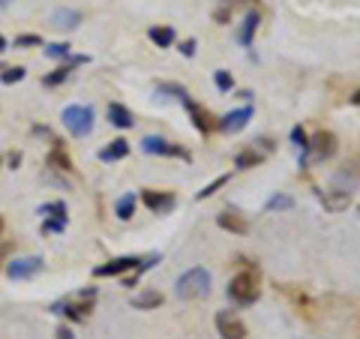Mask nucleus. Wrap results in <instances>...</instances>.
I'll return each instance as SVG.
<instances>
[{
  "instance_id": "21",
  "label": "nucleus",
  "mask_w": 360,
  "mask_h": 339,
  "mask_svg": "<svg viewBox=\"0 0 360 339\" xmlns=\"http://www.w3.org/2000/svg\"><path fill=\"white\" fill-rule=\"evenodd\" d=\"M258 21H262V15L258 13H250L243 21V30H240V45H252V37H255V30H258Z\"/></svg>"
},
{
  "instance_id": "6",
  "label": "nucleus",
  "mask_w": 360,
  "mask_h": 339,
  "mask_svg": "<svg viewBox=\"0 0 360 339\" xmlns=\"http://www.w3.org/2000/svg\"><path fill=\"white\" fill-rule=\"evenodd\" d=\"M217 331L222 339H246V324L234 312H217Z\"/></svg>"
},
{
  "instance_id": "7",
  "label": "nucleus",
  "mask_w": 360,
  "mask_h": 339,
  "mask_svg": "<svg viewBox=\"0 0 360 339\" xmlns=\"http://www.w3.org/2000/svg\"><path fill=\"white\" fill-rule=\"evenodd\" d=\"M141 201L148 205V210L156 213V217H160V213H172L174 205H177L172 192H160V189H144L141 192Z\"/></svg>"
},
{
  "instance_id": "22",
  "label": "nucleus",
  "mask_w": 360,
  "mask_h": 339,
  "mask_svg": "<svg viewBox=\"0 0 360 339\" xmlns=\"http://www.w3.org/2000/svg\"><path fill=\"white\" fill-rule=\"evenodd\" d=\"M115 213H117V219H123V222L135 217V196H132V192H127V196L117 201V205H115Z\"/></svg>"
},
{
  "instance_id": "25",
  "label": "nucleus",
  "mask_w": 360,
  "mask_h": 339,
  "mask_svg": "<svg viewBox=\"0 0 360 339\" xmlns=\"http://www.w3.org/2000/svg\"><path fill=\"white\" fill-rule=\"evenodd\" d=\"M49 162H51V165H60V172H75V168H72V162H70V156H66L60 148H54V151H51Z\"/></svg>"
},
{
  "instance_id": "38",
  "label": "nucleus",
  "mask_w": 360,
  "mask_h": 339,
  "mask_svg": "<svg viewBox=\"0 0 360 339\" xmlns=\"http://www.w3.org/2000/svg\"><path fill=\"white\" fill-rule=\"evenodd\" d=\"M217 21H229V9H217V15H213Z\"/></svg>"
},
{
  "instance_id": "8",
  "label": "nucleus",
  "mask_w": 360,
  "mask_h": 339,
  "mask_svg": "<svg viewBox=\"0 0 360 339\" xmlns=\"http://www.w3.org/2000/svg\"><path fill=\"white\" fill-rule=\"evenodd\" d=\"M141 258L135 255H120V258H111V262L94 267V276H117V274H127V270H135L139 267Z\"/></svg>"
},
{
  "instance_id": "35",
  "label": "nucleus",
  "mask_w": 360,
  "mask_h": 339,
  "mask_svg": "<svg viewBox=\"0 0 360 339\" xmlns=\"http://www.w3.org/2000/svg\"><path fill=\"white\" fill-rule=\"evenodd\" d=\"M180 51H184V58H193L195 54V39H186L184 45H180Z\"/></svg>"
},
{
  "instance_id": "14",
  "label": "nucleus",
  "mask_w": 360,
  "mask_h": 339,
  "mask_svg": "<svg viewBox=\"0 0 360 339\" xmlns=\"http://www.w3.org/2000/svg\"><path fill=\"white\" fill-rule=\"evenodd\" d=\"M108 120L115 123L117 129H129L132 123H135V117H132V111L127 108V105H120V103H108Z\"/></svg>"
},
{
  "instance_id": "34",
  "label": "nucleus",
  "mask_w": 360,
  "mask_h": 339,
  "mask_svg": "<svg viewBox=\"0 0 360 339\" xmlns=\"http://www.w3.org/2000/svg\"><path fill=\"white\" fill-rule=\"evenodd\" d=\"M160 94H174V96L180 99V103H184V99L189 96V94H186V90L180 87V84H160Z\"/></svg>"
},
{
  "instance_id": "44",
  "label": "nucleus",
  "mask_w": 360,
  "mask_h": 339,
  "mask_svg": "<svg viewBox=\"0 0 360 339\" xmlns=\"http://www.w3.org/2000/svg\"><path fill=\"white\" fill-rule=\"evenodd\" d=\"M222 4H229V0H222Z\"/></svg>"
},
{
  "instance_id": "32",
  "label": "nucleus",
  "mask_w": 360,
  "mask_h": 339,
  "mask_svg": "<svg viewBox=\"0 0 360 339\" xmlns=\"http://www.w3.org/2000/svg\"><path fill=\"white\" fill-rule=\"evenodd\" d=\"M45 54H49V58H54V60H66V58H70V45H66V42L49 45V49H45Z\"/></svg>"
},
{
  "instance_id": "39",
  "label": "nucleus",
  "mask_w": 360,
  "mask_h": 339,
  "mask_svg": "<svg viewBox=\"0 0 360 339\" xmlns=\"http://www.w3.org/2000/svg\"><path fill=\"white\" fill-rule=\"evenodd\" d=\"M18 162H21V153H13V156H9V165H13V168H15Z\"/></svg>"
},
{
  "instance_id": "20",
  "label": "nucleus",
  "mask_w": 360,
  "mask_h": 339,
  "mask_svg": "<svg viewBox=\"0 0 360 339\" xmlns=\"http://www.w3.org/2000/svg\"><path fill=\"white\" fill-rule=\"evenodd\" d=\"M264 162V151H240L234 156V168H252V165H262Z\"/></svg>"
},
{
  "instance_id": "1",
  "label": "nucleus",
  "mask_w": 360,
  "mask_h": 339,
  "mask_svg": "<svg viewBox=\"0 0 360 339\" xmlns=\"http://www.w3.org/2000/svg\"><path fill=\"white\" fill-rule=\"evenodd\" d=\"M174 295L180 300H198V298H207L210 295V274L205 267H189L186 274H180L177 286H174Z\"/></svg>"
},
{
  "instance_id": "19",
  "label": "nucleus",
  "mask_w": 360,
  "mask_h": 339,
  "mask_svg": "<svg viewBox=\"0 0 360 339\" xmlns=\"http://www.w3.org/2000/svg\"><path fill=\"white\" fill-rule=\"evenodd\" d=\"M51 21H54V27H66V30H72V27L82 25V15L72 13V9H58V13L51 15Z\"/></svg>"
},
{
  "instance_id": "26",
  "label": "nucleus",
  "mask_w": 360,
  "mask_h": 339,
  "mask_svg": "<svg viewBox=\"0 0 360 339\" xmlns=\"http://www.w3.org/2000/svg\"><path fill=\"white\" fill-rule=\"evenodd\" d=\"M291 207H295V201H291L288 196H274L264 205V210H291Z\"/></svg>"
},
{
  "instance_id": "28",
  "label": "nucleus",
  "mask_w": 360,
  "mask_h": 339,
  "mask_svg": "<svg viewBox=\"0 0 360 339\" xmlns=\"http://www.w3.org/2000/svg\"><path fill=\"white\" fill-rule=\"evenodd\" d=\"M39 217H66V205L63 201H51V205L39 207Z\"/></svg>"
},
{
  "instance_id": "33",
  "label": "nucleus",
  "mask_w": 360,
  "mask_h": 339,
  "mask_svg": "<svg viewBox=\"0 0 360 339\" xmlns=\"http://www.w3.org/2000/svg\"><path fill=\"white\" fill-rule=\"evenodd\" d=\"M21 78H25V70H21V66H13V70H4L0 82H4V84H15V82H21Z\"/></svg>"
},
{
  "instance_id": "11",
  "label": "nucleus",
  "mask_w": 360,
  "mask_h": 339,
  "mask_svg": "<svg viewBox=\"0 0 360 339\" xmlns=\"http://www.w3.org/2000/svg\"><path fill=\"white\" fill-rule=\"evenodd\" d=\"M250 120H252V108H250V105H243V108H238V111H231V115H225L222 123H219V129H222V132H229V135H234V132H240Z\"/></svg>"
},
{
  "instance_id": "37",
  "label": "nucleus",
  "mask_w": 360,
  "mask_h": 339,
  "mask_svg": "<svg viewBox=\"0 0 360 339\" xmlns=\"http://www.w3.org/2000/svg\"><path fill=\"white\" fill-rule=\"evenodd\" d=\"M58 339H75L70 327H58Z\"/></svg>"
},
{
  "instance_id": "24",
  "label": "nucleus",
  "mask_w": 360,
  "mask_h": 339,
  "mask_svg": "<svg viewBox=\"0 0 360 339\" xmlns=\"http://www.w3.org/2000/svg\"><path fill=\"white\" fill-rule=\"evenodd\" d=\"M70 70H72V66H58V70H54L51 75H45V78H42L45 87H58V84H63L66 78H70Z\"/></svg>"
},
{
  "instance_id": "43",
  "label": "nucleus",
  "mask_w": 360,
  "mask_h": 339,
  "mask_svg": "<svg viewBox=\"0 0 360 339\" xmlns=\"http://www.w3.org/2000/svg\"><path fill=\"white\" fill-rule=\"evenodd\" d=\"M0 231H4V217H0Z\"/></svg>"
},
{
  "instance_id": "30",
  "label": "nucleus",
  "mask_w": 360,
  "mask_h": 339,
  "mask_svg": "<svg viewBox=\"0 0 360 339\" xmlns=\"http://www.w3.org/2000/svg\"><path fill=\"white\" fill-rule=\"evenodd\" d=\"M213 82H217V87L222 90V94H229V90L234 87V78L225 72V70H217V72H213Z\"/></svg>"
},
{
  "instance_id": "9",
  "label": "nucleus",
  "mask_w": 360,
  "mask_h": 339,
  "mask_svg": "<svg viewBox=\"0 0 360 339\" xmlns=\"http://www.w3.org/2000/svg\"><path fill=\"white\" fill-rule=\"evenodd\" d=\"M42 270V258H15L13 264L6 267V274H9V279H15V282H21V279H30V276H37Z\"/></svg>"
},
{
  "instance_id": "17",
  "label": "nucleus",
  "mask_w": 360,
  "mask_h": 339,
  "mask_svg": "<svg viewBox=\"0 0 360 339\" xmlns=\"http://www.w3.org/2000/svg\"><path fill=\"white\" fill-rule=\"evenodd\" d=\"M162 295H160V291H156V288H150V291H139V295H132V307L135 309H156V307H162Z\"/></svg>"
},
{
  "instance_id": "23",
  "label": "nucleus",
  "mask_w": 360,
  "mask_h": 339,
  "mask_svg": "<svg viewBox=\"0 0 360 339\" xmlns=\"http://www.w3.org/2000/svg\"><path fill=\"white\" fill-rule=\"evenodd\" d=\"M150 39L160 45V49H172L174 45V30L172 27H150Z\"/></svg>"
},
{
  "instance_id": "18",
  "label": "nucleus",
  "mask_w": 360,
  "mask_h": 339,
  "mask_svg": "<svg viewBox=\"0 0 360 339\" xmlns=\"http://www.w3.org/2000/svg\"><path fill=\"white\" fill-rule=\"evenodd\" d=\"M127 153H129V141L115 139V141L108 144V148L99 151V160H103V162H117V160H123Z\"/></svg>"
},
{
  "instance_id": "13",
  "label": "nucleus",
  "mask_w": 360,
  "mask_h": 339,
  "mask_svg": "<svg viewBox=\"0 0 360 339\" xmlns=\"http://www.w3.org/2000/svg\"><path fill=\"white\" fill-rule=\"evenodd\" d=\"M321 205L328 210H345L352 205V192L345 189H330V192H321Z\"/></svg>"
},
{
  "instance_id": "41",
  "label": "nucleus",
  "mask_w": 360,
  "mask_h": 339,
  "mask_svg": "<svg viewBox=\"0 0 360 339\" xmlns=\"http://www.w3.org/2000/svg\"><path fill=\"white\" fill-rule=\"evenodd\" d=\"M4 49H6V39H4V37H0V51H4Z\"/></svg>"
},
{
  "instance_id": "42",
  "label": "nucleus",
  "mask_w": 360,
  "mask_h": 339,
  "mask_svg": "<svg viewBox=\"0 0 360 339\" xmlns=\"http://www.w3.org/2000/svg\"><path fill=\"white\" fill-rule=\"evenodd\" d=\"M6 4H9V0H0V9H4V6H6Z\"/></svg>"
},
{
  "instance_id": "4",
  "label": "nucleus",
  "mask_w": 360,
  "mask_h": 339,
  "mask_svg": "<svg viewBox=\"0 0 360 339\" xmlns=\"http://www.w3.org/2000/svg\"><path fill=\"white\" fill-rule=\"evenodd\" d=\"M336 151H340V141H336V135L328 132V129L315 132L312 139H309V153H312L319 162H324V160H330V156H336Z\"/></svg>"
},
{
  "instance_id": "16",
  "label": "nucleus",
  "mask_w": 360,
  "mask_h": 339,
  "mask_svg": "<svg viewBox=\"0 0 360 339\" xmlns=\"http://www.w3.org/2000/svg\"><path fill=\"white\" fill-rule=\"evenodd\" d=\"M184 105H186V111H189V117H193V123H195V129L207 135V132L213 129V127H210V117H207V111H205V108H201L198 103H193V99H189V96L184 99Z\"/></svg>"
},
{
  "instance_id": "3",
  "label": "nucleus",
  "mask_w": 360,
  "mask_h": 339,
  "mask_svg": "<svg viewBox=\"0 0 360 339\" xmlns=\"http://www.w3.org/2000/svg\"><path fill=\"white\" fill-rule=\"evenodd\" d=\"M63 127L70 135H75V139H84V135H90V129H94V108L87 105H70L63 111Z\"/></svg>"
},
{
  "instance_id": "36",
  "label": "nucleus",
  "mask_w": 360,
  "mask_h": 339,
  "mask_svg": "<svg viewBox=\"0 0 360 339\" xmlns=\"http://www.w3.org/2000/svg\"><path fill=\"white\" fill-rule=\"evenodd\" d=\"M39 42H42L39 37H18L15 39V45H39Z\"/></svg>"
},
{
  "instance_id": "27",
  "label": "nucleus",
  "mask_w": 360,
  "mask_h": 339,
  "mask_svg": "<svg viewBox=\"0 0 360 339\" xmlns=\"http://www.w3.org/2000/svg\"><path fill=\"white\" fill-rule=\"evenodd\" d=\"M63 229H66V217H49V219H45V225H42L45 234H60Z\"/></svg>"
},
{
  "instance_id": "29",
  "label": "nucleus",
  "mask_w": 360,
  "mask_h": 339,
  "mask_svg": "<svg viewBox=\"0 0 360 339\" xmlns=\"http://www.w3.org/2000/svg\"><path fill=\"white\" fill-rule=\"evenodd\" d=\"M291 141H295L297 148L303 151V160H307V153H309V139H307V132H303L300 127H295V129H291Z\"/></svg>"
},
{
  "instance_id": "12",
  "label": "nucleus",
  "mask_w": 360,
  "mask_h": 339,
  "mask_svg": "<svg viewBox=\"0 0 360 339\" xmlns=\"http://www.w3.org/2000/svg\"><path fill=\"white\" fill-rule=\"evenodd\" d=\"M58 315H66V319H72V321H84V315L90 312V300L84 303H75V300H58L51 307Z\"/></svg>"
},
{
  "instance_id": "31",
  "label": "nucleus",
  "mask_w": 360,
  "mask_h": 339,
  "mask_svg": "<svg viewBox=\"0 0 360 339\" xmlns=\"http://www.w3.org/2000/svg\"><path fill=\"white\" fill-rule=\"evenodd\" d=\"M225 184H229V174H222V177H217V180H213V184H210V186H205V189H201V192H198V196H195V198H198V201H205V198H210V196H213V192H217L219 186H225Z\"/></svg>"
},
{
  "instance_id": "10",
  "label": "nucleus",
  "mask_w": 360,
  "mask_h": 339,
  "mask_svg": "<svg viewBox=\"0 0 360 339\" xmlns=\"http://www.w3.org/2000/svg\"><path fill=\"white\" fill-rule=\"evenodd\" d=\"M333 186H336V189H345V192H354V189L360 186V162L342 165L340 172L333 174Z\"/></svg>"
},
{
  "instance_id": "40",
  "label": "nucleus",
  "mask_w": 360,
  "mask_h": 339,
  "mask_svg": "<svg viewBox=\"0 0 360 339\" xmlns=\"http://www.w3.org/2000/svg\"><path fill=\"white\" fill-rule=\"evenodd\" d=\"M352 103H354V105H360V90H354V94H352Z\"/></svg>"
},
{
  "instance_id": "2",
  "label": "nucleus",
  "mask_w": 360,
  "mask_h": 339,
  "mask_svg": "<svg viewBox=\"0 0 360 339\" xmlns=\"http://www.w3.org/2000/svg\"><path fill=\"white\" fill-rule=\"evenodd\" d=\"M258 295H262V288H258L255 270H240V274L229 282V298L238 303V307H250V303L258 300Z\"/></svg>"
},
{
  "instance_id": "5",
  "label": "nucleus",
  "mask_w": 360,
  "mask_h": 339,
  "mask_svg": "<svg viewBox=\"0 0 360 339\" xmlns=\"http://www.w3.org/2000/svg\"><path fill=\"white\" fill-rule=\"evenodd\" d=\"M141 151L144 153H156V156H180V160H193L189 156V151H184L180 144H172V141H165V139H160V135H148V139L141 141Z\"/></svg>"
},
{
  "instance_id": "15",
  "label": "nucleus",
  "mask_w": 360,
  "mask_h": 339,
  "mask_svg": "<svg viewBox=\"0 0 360 339\" xmlns=\"http://www.w3.org/2000/svg\"><path fill=\"white\" fill-rule=\"evenodd\" d=\"M217 225L225 229V231H231V234H246L250 231V222H246L243 217H238V213H219Z\"/></svg>"
}]
</instances>
